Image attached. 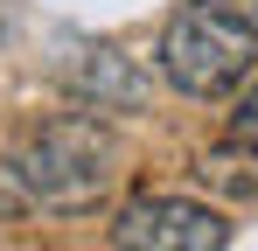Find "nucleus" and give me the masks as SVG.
I'll use <instances>...</instances> for the list:
<instances>
[{"mask_svg":"<svg viewBox=\"0 0 258 251\" xmlns=\"http://www.w3.org/2000/svg\"><path fill=\"white\" fill-rule=\"evenodd\" d=\"M56 84L77 105H91V112H140L154 98V77L112 42H70L63 63H56Z\"/></svg>","mask_w":258,"mask_h":251,"instance_id":"obj_4","label":"nucleus"},{"mask_svg":"<svg viewBox=\"0 0 258 251\" xmlns=\"http://www.w3.org/2000/svg\"><path fill=\"white\" fill-rule=\"evenodd\" d=\"M258 70V21L230 14L223 0H196L161 28V77L181 98H223Z\"/></svg>","mask_w":258,"mask_h":251,"instance_id":"obj_2","label":"nucleus"},{"mask_svg":"<svg viewBox=\"0 0 258 251\" xmlns=\"http://www.w3.org/2000/svg\"><path fill=\"white\" fill-rule=\"evenodd\" d=\"M203 181H216V189H230V196H258V147H244V140H223L216 154H203V167H196Z\"/></svg>","mask_w":258,"mask_h":251,"instance_id":"obj_5","label":"nucleus"},{"mask_svg":"<svg viewBox=\"0 0 258 251\" xmlns=\"http://www.w3.org/2000/svg\"><path fill=\"white\" fill-rule=\"evenodd\" d=\"M119 147H112V133L98 119H49L35 126L21 147H14V161H7V181H14V196L28 209H49V216H84L112 196V174H119Z\"/></svg>","mask_w":258,"mask_h":251,"instance_id":"obj_1","label":"nucleus"},{"mask_svg":"<svg viewBox=\"0 0 258 251\" xmlns=\"http://www.w3.org/2000/svg\"><path fill=\"white\" fill-rule=\"evenodd\" d=\"M112 244L119 251H223L230 223H223V209L188 203V196H133L112 216Z\"/></svg>","mask_w":258,"mask_h":251,"instance_id":"obj_3","label":"nucleus"},{"mask_svg":"<svg viewBox=\"0 0 258 251\" xmlns=\"http://www.w3.org/2000/svg\"><path fill=\"white\" fill-rule=\"evenodd\" d=\"M230 14H244V21H258V0H223Z\"/></svg>","mask_w":258,"mask_h":251,"instance_id":"obj_7","label":"nucleus"},{"mask_svg":"<svg viewBox=\"0 0 258 251\" xmlns=\"http://www.w3.org/2000/svg\"><path fill=\"white\" fill-rule=\"evenodd\" d=\"M230 140H244V147H258V91L237 105V119H230Z\"/></svg>","mask_w":258,"mask_h":251,"instance_id":"obj_6","label":"nucleus"}]
</instances>
